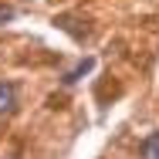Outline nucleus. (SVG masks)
I'll list each match as a JSON object with an SVG mask.
<instances>
[{
  "label": "nucleus",
  "instance_id": "nucleus-1",
  "mask_svg": "<svg viewBox=\"0 0 159 159\" xmlns=\"http://www.w3.org/2000/svg\"><path fill=\"white\" fill-rule=\"evenodd\" d=\"M14 105H17V92H14V85H3V81H0V115L14 112Z\"/></svg>",
  "mask_w": 159,
  "mask_h": 159
},
{
  "label": "nucleus",
  "instance_id": "nucleus-4",
  "mask_svg": "<svg viewBox=\"0 0 159 159\" xmlns=\"http://www.w3.org/2000/svg\"><path fill=\"white\" fill-rule=\"evenodd\" d=\"M14 17V7H0V20H10Z\"/></svg>",
  "mask_w": 159,
  "mask_h": 159
},
{
  "label": "nucleus",
  "instance_id": "nucleus-3",
  "mask_svg": "<svg viewBox=\"0 0 159 159\" xmlns=\"http://www.w3.org/2000/svg\"><path fill=\"white\" fill-rule=\"evenodd\" d=\"M88 68H92V61H81L78 68H75V71H68V75H64V81H68V85H71V81H78V78H81Z\"/></svg>",
  "mask_w": 159,
  "mask_h": 159
},
{
  "label": "nucleus",
  "instance_id": "nucleus-2",
  "mask_svg": "<svg viewBox=\"0 0 159 159\" xmlns=\"http://www.w3.org/2000/svg\"><path fill=\"white\" fill-rule=\"evenodd\" d=\"M142 159H159V132H152L142 142Z\"/></svg>",
  "mask_w": 159,
  "mask_h": 159
}]
</instances>
